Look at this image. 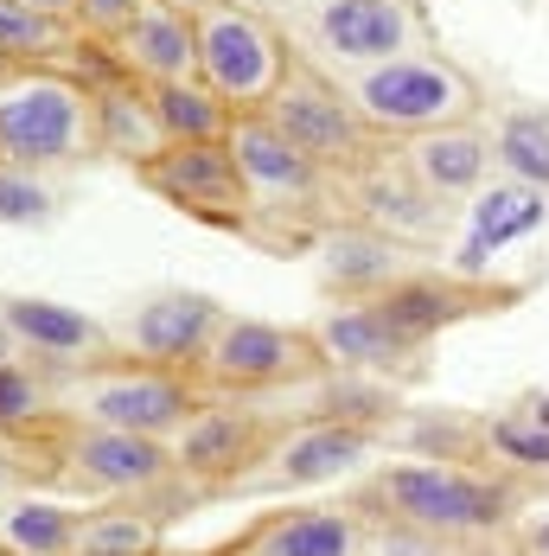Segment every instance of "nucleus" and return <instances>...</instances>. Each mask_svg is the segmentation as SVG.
Here are the masks:
<instances>
[{
	"mask_svg": "<svg viewBox=\"0 0 549 556\" xmlns=\"http://www.w3.org/2000/svg\"><path fill=\"white\" fill-rule=\"evenodd\" d=\"M352 77L339 84L352 97V110L365 115L378 135H429V128H454L480 115V84L441 52H409V58H384V64H345Z\"/></svg>",
	"mask_w": 549,
	"mask_h": 556,
	"instance_id": "f257e3e1",
	"label": "nucleus"
},
{
	"mask_svg": "<svg viewBox=\"0 0 549 556\" xmlns=\"http://www.w3.org/2000/svg\"><path fill=\"white\" fill-rule=\"evenodd\" d=\"M97 154V97L52 64H26L0 84V161L13 167H71Z\"/></svg>",
	"mask_w": 549,
	"mask_h": 556,
	"instance_id": "f03ea898",
	"label": "nucleus"
},
{
	"mask_svg": "<svg viewBox=\"0 0 549 556\" xmlns=\"http://www.w3.org/2000/svg\"><path fill=\"white\" fill-rule=\"evenodd\" d=\"M365 505H378L396 525L435 531V538H480L511 525V486L473 467L447 460H396L365 480Z\"/></svg>",
	"mask_w": 549,
	"mask_h": 556,
	"instance_id": "7ed1b4c3",
	"label": "nucleus"
},
{
	"mask_svg": "<svg viewBox=\"0 0 549 556\" xmlns=\"http://www.w3.org/2000/svg\"><path fill=\"white\" fill-rule=\"evenodd\" d=\"M192 7V26H199V77L218 90L230 110H263L281 77L294 71V58L281 46L263 13L237 7V0H186Z\"/></svg>",
	"mask_w": 549,
	"mask_h": 556,
	"instance_id": "20e7f679",
	"label": "nucleus"
},
{
	"mask_svg": "<svg viewBox=\"0 0 549 556\" xmlns=\"http://www.w3.org/2000/svg\"><path fill=\"white\" fill-rule=\"evenodd\" d=\"M64 409L77 422H97V429H128V435H161V442H173L192 422L199 396H192V384L179 371H166V365H115V371L77 378V384L64 390Z\"/></svg>",
	"mask_w": 549,
	"mask_h": 556,
	"instance_id": "39448f33",
	"label": "nucleus"
},
{
	"mask_svg": "<svg viewBox=\"0 0 549 556\" xmlns=\"http://www.w3.org/2000/svg\"><path fill=\"white\" fill-rule=\"evenodd\" d=\"M263 110H269L274 128H281L301 154H314L320 167H371L378 128L352 110V97H345L339 84H327L320 71L294 64Z\"/></svg>",
	"mask_w": 549,
	"mask_h": 556,
	"instance_id": "423d86ee",
	"label": "nucleus"
},
{
	"mask_svg": "<svg viewBox=\"0 0 549 556\" xmlns=\"http://www.w3.org/2000/svg\"><path fill=\"white\" fill-rule=\"evenodd\" d=\"M537 230H549V192L531 186V179L498 173V179H486V186L467 199V224H460V237H454L447 276L473 281V288H493L498 263H505L518 243H531Z\"/></svg>",
	"mask_w": 549,
	"mask_h": 556,
	"instance_id": "0eeeda50",
	"label": "nucleus"
},
{
	"mask_svg": "<svg viewBox=\"0 0 549 556\" xmlns=\"http://www.w3.org/2000/svg\"><path fill=\"white\" fill-rule=\"evenodd\" d=\"M199 371L218 390H274V384H301V378L327 371V358H320L314 333H301V327L224 314V327L212 333Z\"/></svg>",
	"mask_w": 549,
	"mask_h": 556,
	"instance_id": "6e6552de",
	"label": "nucleus"
},
{
	"mask_svg": "<svg viewBox=\"0 0 549 556\" xmlns=\"http://www.w3.org/2000/svg\"><path fill=\"white\" fill-rule=\"evenodd\" d=\"M141 179L161 192L166 205L192 212V218H224V224H243L250 218V186L237 173V154L230 141H173L166 154H154Z\"/></svg>",
	"mask_w": 549,
	"mask_h": 556,
	"instance_id": "1a4fd4ad",
	"label": "nucleus"
},
{
	"mask_svg": "<svg viewBox=\"0 0 549 556\" xmlns=\"http://www.w3.org/2000/svg\"><path fill=\"white\" fill-rule=\"evenodd\" d=\"M64 473L77 486H90V493L141 500V493H154V486H166L179 473V460H173V442H161V435H128V429L84 422L64 442Z\"/></svg>",
	"mask_w": 549,
	"mask_h": 556,
	"instance_id": "9d476101",
	"label": "nucleus"
},
{
	"mask_svg": "<svg viewBox=\"0 0 549 556\" xmlns=\"http://www.w3.org/2000/svg\"><path fill=\"white\" fill-rule=\"evenodd\" d=\"M314 33L339 64H384V58L435 52L416 0H320Z\"/></svg>",
	"mask_w": 549,
	"mask_h": 556,
	"instance_id": "9b49d317",
	"label": "nucleus"
},
{
	"mask_svg": "<svg viewBox=\"0 0 549 556\" xmlns=\"http://www.w3.org/2000/svg\"><path fill=\"white\" fill-rule=\"evenodd\" d=\"M378 454V435L352 416H327V422H307L294 429L288 442L269 447V467L237 480L250 493H281V486H332V480H352L365 460Z\"/></svg>",
	"mask_w": 549,
	"mask_h": 556,
	"instance_id": "f8f14e48",
	"label": "nucleus"
},
{
	"mask_svg": "<svg viewBox=\"0 0 549 556\" xmlns=\"http://www.w3.org/2000/svg\"><path fill=\"white\" fill-rule=\"evenodd\" d=\"M230 154H237V173H243V186H250V199H314L320 192V161L314 154H301L281 128L269 122V110H243L237 122H230Z\"/></svg>",
	"mask_w": 549,
	"mask_h": 556,
	"instance_id": "ddd939ff",
	"label": "nucleus"
},
{
	"mask_svg": "<svg viewBox=\"0 0 549 556\" xmlns=\"http://www.w3.org/2000/svg\"><path fill=\"white\" fill-rule=\"evenodd\" d=\"M218 327H224V307L212 301V294H186V288H173V294H154V301L128 320L122 345L141 352L148 365L186 371V365L205 358V345H212Z\"/></svg>",
	"mask_w": 549,
	"mask_h": 556,
	"instance_id": "4468645a",
	"label": "nucleus"
},
{
	"mask_svg": "<svg viewBox=\"0 0 549 556\" xmlns=\"http://www.w3.org/2000/svg\"><path fill=\"white\" fill-rule=\"evenodd\" d=\"M115 58H122L141 84L199 77V26H192V7H179V0H141L135 26L115 39Z\"/></svg>",
	"mask_w": 549,
	"mask_h": 556,
	"instance_id": "2eb2a0df",
	"label": "nucleus"
},
{
	"mask_svg": "<svg viewBox=\"0 0 549 556\" xmlns=\"http://www.w3.org/2000/svg\"><path fill=\"white\" fill-rule=\"evenodd\" d=\"M371 301H378V314L390 320V333L422 352L441 327L480 314L486 288H473V281H460V276H403V281H390L384 294H371Z\"/></svg>",
	"mask_w": 549,
	"mask_h": 556,
	"instance_id": "dca6fc26",
	"label": "nucleus"
},
{
	"mask_svg": "<svg viewBox=\"0 0 549 556\" xmlns=\"http://www.w3.org/2000/svg\"><path fill=\"white\" fill-rule=\"evenodd\" d=\"M263 447V422L250 409H192V422L173 435V460L186 480H243V460H256Z\"/></svg>",
	"mask_w": 549,
	"mask_h": 556,
	"instance_id": "f3484780",
	"label": "nucleus"
},
{
	"mask_svg": "<svg viewBox=\"0 0 549 556\" xmlns=\"http://www.w3.org/2000/svg\"><path fill=\"white\" fill-rule=\"evenodd\" d=\"M403 167L416 173L435 199H473L486 179H493V135L473 128V122H454V128H429L409 141Z\"/></svg>",
	"mask_w": 549,
	"mask_h": 556,
	"instance_id": "a211bd4d",
	"label": "nucleus"
},
{
	"mask_svg": "<svg viewBox=\"0 0 549 556\" xmlns=\"http://www.w3.org/2000/svg\"><path fill=\"white\" fill-rule=\"evenodd\" d=\"M90 97H97V148H103V154L128 161V167H148L154 154H166V148H173L141 77L103 84V90H90Z\"/></svg>",
	"mask_w": 549,
	"mask_h": 556,
	"instance_id": "6ab92c4d",
	"label": "nucleus"
},
{
	"mask_svg": "<svg viewBox=\"0 0 549 556\" xmlns=\"http://www.w3.org/2000/svg\"><path fill=\"white\" fill-rule=\"evenodd\" d=\"M314 345L332 371H384V365H403L416 358V345L390 333V320L378 314V301H358V307H332L327 320L314 327Z\"/></svg>",
	"mask_w": 549,
	"mask_h": 556,
	"instance_id": "aec40b11",
	"label": "nucleus"
},
{
	"mask_svg": "<svg viewBox=\"0 0 549 556\" xmlns=\"http://www.w3.org/2000/svg\"><path fill=\"white\" fill-rule=\"evenodd\" d=\"M0 314H7V327L20 333V345H33L39 358H110V333L84 314V307H64V301H33V294H20V301H0Z\"/></svg>",
	"mask_w": 549,
	"mask_h": 556,
	"instance_id": "412c9836",
	"label": "nucleus"
},
{
	"mask_svg": "<svg viewBox=\"0 0 549 556\" xmlns=\"http://www.w3.org/2000/svg\"><path fill=\"white\" fill-rule=\"evenodd\" d=\"M358 544H365L358 511L307 505V511H274L250 538V556H358Z\"/></svg>",
	"mask_w": 549,
	"mask_h": 556,
	"instance_id": "4be33fe9",
	"label": "nucleus"
},
{
	"mask_svg": "<svg viewBox=\"0 0 549 556\" xmlns=\"http://www.w3.org/2000/svg\"><path fill=\"white\" fill-rule=\"evenodd\" d=\"M403 243L384 237L378 224H358V230H332L327 237V281L345 294H384L390 281H403Z\"/></svg>",
	"mask_w": 549,
	"mask_h": 556,
	"instance_id": "5701e85b",
	"label": "nucleus"
},
{
	"mask_svg": "<svg viewBox=\"0 0 549 556\" xmlns=\"http://www.w3.org/2000/svg\"><path fill=\"white\" fill-rule=\"evenodd\" d=\"M358 199H365V218L378 224L384 237H435V192L416 179V173H384V167H365V186H358Z\"/></svg>",
	"mask_w": 549,
	"mask_h": 556,
	"instance_id": "b1692460",
	"label": "nucleus"
},
{
	"mask_svg": "<svg viewBox=\"0 0 549 556\" xmlns=\"http://www.w3.org/2000/svg\"><path fill=\"white\" fill-rule=\"evenodd\" d=\"M154 115H161L166 141H224L237 110L224 103L205 77H179V84H148Z\"/></svg>",
	"mask_w": 549,
	"mask_h": 556,
	"instance_id": "393cba45",
	"label": "nucleus"
},
{
	"mask_svg": "<svg viewBox=\"0 0 549 556\" xmlns=\"http://www.w3.org/2000/svg\"><path fill=\"white\" fill-rule=\"evenodd\" d=\"M84 46V26L77 20H58V13H39L26 0H0V52L13 64H58Z\"/></svg>",
	"mask_w": 549,
	"mask_h": 556,
	"instance_id": "a878e982",
	"label": "nucleus"
},
{
	"mask_svg": "<svg viewBox=\"0 0 549 556\" xmlns=\"http://www.w3.org/2000/svg\"><path fill=\"white\" fill-rule=\"evenodd\" d=\"M493 161L511 179H531L549 192V103H524V110H505L493 128Z\"/></svg>",
	"mask_w": 549,
	"mask_h": 556,
	"instance_id": "bb28decb",
	"label": "nucleus"
},
{
	"mask_svg": "<svg viewBox=\"0 0 549 556\" xmlns=\"http://www.w3.org/2000/svg\"><path fill=\"white\" fill-rule=\"evenodd\" d=\"M77 518L71 505H52V500H20L0 511V544L13 556H71L77 551Z\"/></svg>",
	"mask_w": 549,
	"mask_h": 556,
	"instance_id": "cd10ccee",
	"label": "nucleus"
},
{
	"mask_svg": "<svg viewBox=\"0 0 549 556\" xmlns=\"http://www.w3.org/2000/svg\"><path fill=\"white\" fill-rule=\"evenodd\" d=\"M77 551H97V556H154L161 551V511L135 500H115L90 518H77Z\"/></svg>",
	"mask_w": 549,
	"mask_h": 556,
	"instance_id": "c85d7f7f",
	"label": "nucleus"
},
{
	"mask_svg": "<svg viewBox=\"0 0 549 556\" xmlns=\"http://www.w3.org/2000/svg\"><path fill=\"white\" fill-rule=\"evenodd\" d=\"M486 447H493L498 460L524 467V473H549V422L524 416V409L493 416V422H486Z\"/></svg>",
	"mask_w": 549,
	"mask_h": 556,
	"instance_id": "c756f323",
	"label": "nucleus"
},
{
	"mask_svg": "<svg viewBox=\"0 0 549 556\" xmlns=\"http://www.w3.org/2000/svg\"><path fill=\"white\" fill-rule=\"evenodd\" d=\"M52 218V186L33 167L0 161V224H39Z\"/></svg>",
	"mask_w": 549,
	"mask_h": 556,
	"instance_id": "7c9ffc66",
	"label": "nucleus"
},
{
	"mask_svg": "<svg viewBox=\"0 0 549 556\" xmlns=\"http://www.w3.org/2000/svg\"><path fill=\"white\" fill-rule=\"evenodd\" d=\"M46 409V390L33 371H20V365H0V429H13V422H33Z\"/></svg>",
	"mask_w": 549,
	"mask_h": 556,
	"instance_id": "2f4dec72",
	"label": "nucleus"
},
{
	"mask_svg": "<svg viewBox=\"0 0 549 556\" xmlns=\"http://www.w3.org/2000/svg\"><path fill=\"white\" fill-rule=\"evenodd\" d=\"M135 13H141V0H77V26L90 39H110V46L135 26Z\"/></svg>",
	"mask_w": 549,
	"mask_h": 556,
	"instance_id": "473e14b6",
	"label": "nucleus"
},
{
	"mask_svg": "<svg viewBox=\"0 0 549 556\" xmlns=\"http://www.w3.org/2000/svg\"><path fill=\"white\" fill-rule=\"evenodd\" d=\"M518 556H549V511L518 525Z\"/></svg>",
	"mask_w": 549,
	"mask_h": 556,
	"instance_id": "72a5a7b5",
	"label": "nucleus"
},
{
	"mask_svg": "<svg viewBox=\"0 0 549 556\" xmlns=\"http://www.w3.org/2000/svg\"><path fill=\"white\" fill-rule=\"evenodd\" d=\"M13 358H20V333H13L7 314H0V365H13Z\"/></svg>",
	"mask_w": 549,
	"mask_h": 556,
	"instance_id": "f704fd0d",
	"label": "nucleus"
},
{
	"mask_svg": "<svg viewBox=\"0 0 549 556\" xmlns=\"http://www.w3.org/2000/svg\"><path fill=\"white\" fill-rule=\"evenodd\" d=\"M26 7H39V13H58V20H77V0H26Z\"/></svg>",
	"mask_w": 549,
	"mask_h": 556,
	"instance_id": "c9c22d12",
	"label": "nucleus"
},
{
	"mask_svg": "<svg viewBox=\"0 0 549 556\" xmlns=\"http://www.w3.org/2000/svg\"><path fill=\"white\" fill-rule=\"evenodd\" d=\"M518 409H524V416H537V422H549V396H524Z\"/></svg>",
	"mask_w": 549,
	"mask_h": 556,
	"instance_id": "e433bc0d",
	"label": "nucleus"
},
{
	"mask_svg": "<svg viewBox=\"0 0 549 556\" xmlns=\"http://www.w3.org/2000/svg\"><path fill=\"white\" fill-rule=\"evenodd\" d=\"M7 486H13V460L0 454V493H7Z\"/></svg>",
	"mask_w": 549,
	"mask_h": 556,
	"instance_id": "4c0bfd02",
	"label": "nucleus"
},
{
	"mask_svg": "<svg viewBox=\"0 0 549 556\" xmlns=\"http://www.w3.org/2000/svg\"><path fill=\"white\" fill-rule=\"evenodd\" d=\"M13 71H26V64H13V58L0 52V84H7V77H13Z\"/></svg>",
	"mask_w": 549,
	"mask_h": 556,
	"instance_id": "58836bf2",
	"label": "nucleus"
},
{
	"mask_svg": "<svg viewBox=\"0 0 549 556\" xmlns=\"http://www.w3.org/2000/svg\"><path fill=\"white\" fill-rule=\"evenodd\" d=\"M71 556H97V551H71Z\"/></svg>",
	"mask_w": 549,
	"mask_h": 556,
	"instance_id": "ea45409f",
	"label": "nucleus"
},
{
	"mask_svg": "<svg viewBox=\"0 0 549 556\" xmlns=\"http://www.w3.org/2000/svg\"><path fill=\"white\" fill-rule=\"evenodd\" d=\"M0 556H13V551H7V544H0Z\"/></svg>",
	"mask_w": 549,
	"mask_h": 556,
	"instance_id": "a19ab883",
	"label": "nucleus"
}]
</instances>
